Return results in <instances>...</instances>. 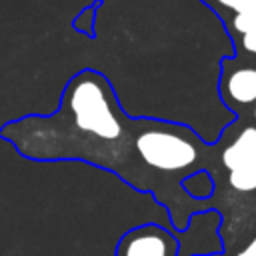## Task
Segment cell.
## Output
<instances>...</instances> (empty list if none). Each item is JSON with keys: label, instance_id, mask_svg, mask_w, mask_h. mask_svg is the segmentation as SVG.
<instances>
[{"label": "cell", "instance_id": "obj_1", "mask_svg": "<svg viewBox=\"0 0 256 256\" xmlns=\"http://www.w3.org/2000/svg\"><path fill=\"white\" fill-rule=\"evenodd\" d=\"M0 138L24 158L80 160L158 198V182L134 148L132 116L122 110L108 78L96 70L86 68L70 78L54 114L12 120L0 128Z\"/></svg>", "mask_w": 256, "mask_h": 256}, {"label": "cell", "instance_id": "obj_2", "mask_svg": "<svg viewBox=\"0 0 256 256\" xmlns=\"http://www.w3.org/2000/svg\"><path fill=\"white\" fill-rule=\"evenodd\" d=\"M134 148L152 176H184L196 170L202 148L198 138L184 126L154 118H134ZM160 186V184H158Z\"/></svg>", "mask_w": 256, "mask_h": 256}, {"label": "cell", "instance_id": "obj_3", "mask_svg": "<svg viewBox=\"0 0 256 256\" xmlns=\"http://www.w3.org/2000/svg\"><path fill=\"white\" fill-rule=\"evenodd\" d=\"M176 248L170 232L158 224H144L128 230L120 238L114 256H174Z\"/></svg>", "mask_w": 256, "mask_h": 256}, {"label": "cell", "instance_id": "obj_4", "mask_svg": "<svg viewBox=\"0 0 256 256\" xmlns=\"http://www.w3.org/2000/svg\"><path fill=\"white\" fill-rule=\"evenodd\" d=\"M226 96L236 104H254L256 102V68H238L226 76L224 82Z\"/></svg>", "mask_w": 256, "mask_h": 256}, {"label": "cell", "instance_id": "obj_5", "mask_svg": "<svg viewBox=\"0 0 256 256\" xmlns=\"http://www.w3.org/2000/svg\"><path fill=\"white\" fill-rule=\"evenodd\" d=\"M254 154H256V128L246 126L234 138V142H230L222 150V164H224V168L234 170L240 164H244L246 160H250Z\"/></svg>", "mask_w": 256, "mask_h": 256}, {"label": "cell", "instance_id": "obj_6", "mask_svg": "<svg viewBox=\"0 0 256 256\" xmlns=\"http://www.w3.org/2000/svg\"><path fill=\"white\" fill-rule=\"evenodd\" d=\"M228 184L234 190H256V154L234 170H228Z\"/></svg>", "mask_w": 256, "mask_h": 256}, {"label": "cell", "instance_id": "obj_7", "mask_svg": "<svg viewBox=\"0 0 256 256\" xmlns=\"http://www.w3.org/2000/svg\"><path fill=\"white\" fill-rule=\"evenodd\" d=\"M102 4V0H96L94 4H90L88 8H84L76 18H74V22H72V26L78 30V32H82L84 36H88V38H94L96 36V30H94V24H96V12H98V6Z\"/></svg>", "mask_w": 256, "mask_h": 256}, {"label": "cell", "instance_id": "obj_8", "mask_svg": "<svg viewBox=\"0 0 256 256\" xmlns=\"http://www.w3.org/2000/svg\"><path fill=\"white\" fill-rule=\"evenodd\" d=\"M232 28L240 34L246 32H254L256 30V12L252 10H242V12H234L232 18Z\"/></svg>", "mask_w": 256, "mask_h": 256}, {"label": "cell", "instance_id": "obj_9", "mask_svg": "<svg viewBox=\"0 0 256 256\" xmlns=\"http://www.w3.org/2000/svg\"><path fill=\"white\" fill-rule=\"evenodd\" d=\"M242 48L250 54H256V30L242 34Z\"/></svg>", "mask_w": 256, "mask_h": 256}, {"label": "cell", "instance_id": "obj_10", "mask_svg": "<svg viewBox=\"0 0 256 256\" xmlns=\"http://www.w3.org/2000/svg\"><path fill=\"white\" fill-rule=\"evenodd\" d=\"M210 2L220 4V6H224V8H230V10H234V12H240V10H242V4H244V0H210Z\"/></svg>", "mask_w": 256, "mask_h": 256}, {"label": "cell", "instance_id": "obj_11", "mask_svg": "<svg viewBox=\"0 0 256 256\" xmlns=\"http://www.w3.org/2000/svg\"><path fill=\"white\" fill-rule=\"evenodd\" d=\"M236 256H256V238H254V240H252L244 250H240Z\"/></svg>", "mask_w": 256, "mask_h": 256}, {"label": "cell", "instance_id": "obj_12", "mask_svg": "<svg viewBox=\"0 0 256 256\" xmlns=\"http://www.w3.org/2000/svg\"><path fill=\"white\" fill-rule=\"evenodd\" d=\"M254 118H256V108H254Z\"/></svg>", "mask_w": 256, "mask_h": 256}]
</instances>
